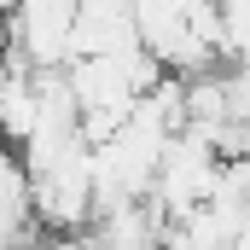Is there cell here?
I'll use <instances>...</instances> for the list:
<instances>
[{"label": "cell", "mask_w": 250, "mask_h": 250, "mask_svg": "<svg viewBox=\"0 0 250 250\" xmlns=\"http://www.w3.org/2000/svg\"><path fill=\"white\" fill-rule=\"evenodd\" d=\"M76 6L82 0H18L6 18V47H18L35 70H64L70 35H76Z\"/></svg>", "instance_id": "obj_1"}, {"label": "cell", "mask_w": 250, "mask_h": 250, "mask_svg": "<svg viewBox=\"0 0 250 250\" xmlns=\"http://www.w3.org/2000/svg\"><path fill=\"white\" fill-rule=\"evenodd\" d=\"M0 221H35V192H29V169L23 151L0 140Z\"/></svg>", "instance_id": "obj_2"}]
</instances>
